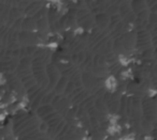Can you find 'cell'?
Segmentation results:
<instances>
[{
	"mask_svg": "<svg viewBox=\"0 0 157 140\" xmlns=\"http://www.w3.org/2000/svg\"><path fill=\"white\" fill-rule=\"evenodd\" d=\"M105 87H107L109 90H114L116 88V79L114 77H109L105 81Z\"/></svg>",
	"mask_w": 157,
	"mask_h": 140,
	"instance_id": "6da1fadb",
	"label": "cell"
}]
</instances>
